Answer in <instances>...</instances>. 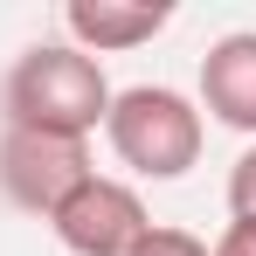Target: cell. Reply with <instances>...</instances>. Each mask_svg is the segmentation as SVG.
I'll use <instances>...</instances> for the list:
<instances>
[{
	"label": "cell",
	"mask_w": 256,
	"mask_h": 256,
	"mask_svg": "<svg viewBox=\"0 0 256 256\" xmlns=\"http://www.w3.org/2000/svg\"><path fill=\"white\" fill-rule=\"evenodd\" d=\"M48 228H56V242L70 256H132L146 242V201L132 194L125 180H104V173H90L84 187L62 201V208L48 214Z\"/></svg>",
	"instance_id": "277c9868"
},
{
	"label": "cell",
	"mask_w": 256,
	"mask_h": 256,
	"mask_svg": "<svg viewBox=\"0 0 256 256\" xmlns=\"http://www.w3.org/2000/svg\"><path fill=\"white\" fill-rule=\"evenodd\" d=\"M228 214H256V146L228 166Z\"/></svg>",
	"instance_id": "ba28073f"
},
{
	"label": "cell",
	"mask_w": 256,
	"mask_h": 256,
	"mask_svg": "<svg viewBox=\"0 0 256 256\" xmlns=\"http://www.w3.org/2000/svg\"><path fill=\"white\" fill-rule=\"evenodd\" d=\"M90 180L84 138H48V132H0V194L28 214H56Z\"/></svg>",
	"instance_id": "3957f363"
},
{
	"label": "cell",
	"mask_w": 256,
	"mask_h": 256,
	"mask_svg": "<svg viewBox=\"0 0 256 256\" xmlns=\"http://www.w3.org/2000/svg\"><path fill=\"white\" fill-rule=\"evenodd\" d=\"M62 21H70V35H76L84 56H118V48L152 42L173 21V7L166 0H70Z\"/></svg>",
	"instance_id": "8992f818"
},
{
	"label": "cell",
	"mask_w": 256,
	"mask_h": 256,
	"mask_svg": "<svg viewBox=\"0 0 256 256\" xmlns=\"http://www.w3.org/2000/svg\"><path fill=\"white\" fill-rule=\"evenodd\" d=\"M208 256H256V214H236L228 228H222V242Z\"/></svg>",
	"instance_id": "9c48e42d"
},
{
	"label": "cell",
	"mask_w": 256,
	"mask_h": 256,
	"mask_svg": "<svg viewBox=\"0 0 256 256\" xmlns=\"http://www.w3.org/2000/svg\"><path fill=\"white\" fill-rule=\"evenodd\" d=\"M104 138L132 173L146 180H180V173L201 160V111L166 84H132L111 90V111H104Z\"/></svg>",
	"instance_id": "7a4b0ae2"
},
{
	"label": "cell",
	"mask_w": 256,
	"mask_h": 256,
	"mask_svg": "<svg viewBox=\"0 0 256 256\" xmlns=\"http://www.w3.org/2000/svg\"><path fill=\"white\" fill-rule=\"evenodd\" d=\"M7 132H48V138H90L111 111V84L97 56L70 42H35L0 84Z\"/></svg>",
	"instance_id": "6da1fadb"
},
{
	"label": "cell",
	"mask_w": 256,
	"mask_h": 256,
	"mask_svg": "<svg viewBox=\"0 0 256 256\" xmlns=\"http://www.w3.org/2000/svg\"><path fill=\"white\" fill-rule=\"evenodd\" d=\"M132 256H208V242L187 236V228H146V242H138Z\"/></svg>",
	"instance_id": "52a82bcc"
},
{
	"label": "cell",
	"mask_w": 256,
	"mask_h": 256,
	"mask_svg": "<svg viewBox=\"0 0 256 256\" xmlns=\"http://www.w3.org/2000/svg\"><path fill=\"white\" fill-rule=\"evenodd\" d=\"M201 104L228 132L256 138V28H236L201 56Z\"/></svg>",
	"instance_id": "5b68a950"
}]
</instances>
